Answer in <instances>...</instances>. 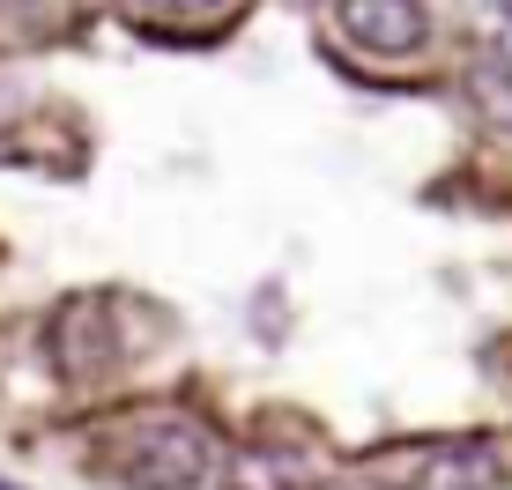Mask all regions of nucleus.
I'll return each mask as SVG.
<instances>
[{"mask_svg":"<svg viewBox=\"0 0 512 490\" xmlns=\"http://www.w3.org/2000/svg\"><path fill=\"white\" fill-rule=\"evenodd\" d=\"M216 468V439H208L193 416H156V424H134L127 439L112 446V476L127 490H193Z\"/></svg>","mask_w":512,"mask_h":490,"instance_id":"obj_1","label":"nucleus"},{"mask_svg":"<svg viewBox=\"0 0 512 490\" xmlns=\"http://www.w3.org/2000/svg\"><path fill=\"white\" fill-rule=\"evenodd\" d=\"M334 30L372 60H409V52L431 45L423 0H334Z\"/></svg>","mask_w":512,"mask_h":490,"instance_id":"obj_2","label":"nucleus"},{"mask_svg":"<svg viewBox=\"0 0 512 490\" xmlns=\"http://www.w3.org/2000/svg\"><path fill=\"white\" fill-rule=\"evenodd\" d=\"M409 468H416L409 490H498V483H505V461H498L483 439L423 446V453H409Z\"/></svg>","mask_w":512,"mask_h":490,"instance_id":"obj_3","label":"nucleus"},{"mask_svg":"<svg viewBox=\"0 0 512 490\" xmlns=\"http://www.w3.org/2000/svg\"><path fill=\"white\" fill-rule=\"evenodd\" d=\"M468 97H475V112H483L490 127L512 134V8H505V30L483 38V52L468 60Z\"/></svg>","mask_w":512,"mask_h":490,"instance_id":"obj_4","label":"nucleus"},{"mask_svg":"<svg viewBox=\"0 0 512 490\" xmlns=\"http://www.w3.org/2000/svg\"><path fill=\"white\" fill-rule=\"evenodd\" d=\"M149 23H201V15H216L223 0H134Z\"/></svg>","mask_w":512,"mask_h":490,"instance_id":"obj_5","label":"nucleus"},{"mask_svg":"<svg viewBox=\"0 0 512 490\" xmlns=\"http://www.w3.org/2000/svg\"><path fill=\"white\" fill-rule=\"evenodd\" d=\"M0 490H23V483H0Z\"/></svg>","mask_w":512,"mask_h":490,"instance_id":"obj_6","label":"nucleus"}]
</instances>
